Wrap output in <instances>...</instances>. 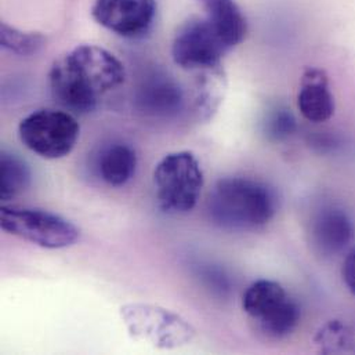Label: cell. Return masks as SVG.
I'll return each instance as SVG.
<instances>
[{
    "label": "cell",
    "mask_w": 355,
    "mask_h": 355,
    "mask_svg": "<svg viewBox=\"0 0 355 355\" xmlns=\"http://www.w3.org/2000/svg\"><path fill=\"white\" fill-rule=\"evenodd\" d=\"M125 65L111 51L96 44H80L55 60L49 86L55 103L71 114L93 112L101 98L123 85Z\"/></svg>",
    "instance_id": "1"
},
{
    "label": "cell",
    "mask_w": 355,
    "mask_h": 355,
    "mask_svg": "<svg viewBox=\"0 0 355 355\" xmlns=\"http://www.w3.org/2000/svg\"><path fill=\"white\" fill-rule=\"evenodd\" d=\"M277 213V198L261 181L248 178L218 180L207 199V214L220 228L249 231L266 225Z\"/></svg>",
    "instance_id": "2"
},
{
    "label": "cell",
    "mask_w": 355,
    "mask_h": 355,
    "mask_svg": "<svg viewBox=\"0 0 355 355\" xmlns=\"http://www.w3.org/2000/svg\"><path fill=\"white\" fill-rule=\"evenodd\" d=\"M154 184L159 209L168 214H184L196 206L205 178L196 157L180 151L168 154L157 165Z\"/></svg>",
    "instance_id": "3"
},
{
    "label": "cell",
    "mask_w": 355,
    "mask_h": 355,
    "mask_svg": "<svg viewBox=\"0 0 355 355\" xmlns=\"http://www.w3.org/2000/svg\"><path fill=\"white\" fill-rule=\"evenodd\" d=\"M242 309L267 338L289 336L300 322V307L281 284L270 279L253 282L242 297Z\"/></svg>",
    "instance_id": "4"
},
{
    "label": "cell",
    "mask_w": 355,
    "mask_h": 355,
    "mask_svg": "<svg viewBox=\"0 0 355 355\" xmlns=\"http://www.w3.org/2000/svg\"><path fill=\"white\" fill-rule=\"evenodd\" d=\"M0 227L10 235L44 249H65L79 239V230L69 220L36 207L6 206L0 209Z\"/></svg>",
    "instance_id": "5"
},
{
    "label": "cell",
    "mask_w": 355,
    "mask_h": 355,
    "mask_svg": "<svg viewBox=\"0 0 355 355\" xmlns=\"http://www.w3.org/2000/svg\"><path fill=\"white\" fill-rule=\"evenodd\" d=\"M18 135L22 144L36 155L61 159L73 151L80 126L68 111L37 110L21 121Z\"/></svg>",
    "instance_id": "6"
},
{
    "label": "cell",
    "mask_w": 355,
    "mask_h": 355,
    "mask_svg": "<svg viewBox=\"0 0 355 355\" xmlns=\"http://www.w3.org/2000/svg\"><path fill=\"white\" fill-rule=\"evenodd\" d=\"M121 318L135 340L157 349H178L189 343L195 334L184 318L159 306L126 304L121 309Z\"/></svg>",
    "instance_id": "7"
},
{
    "label": "cell",
    "mask_w": 355,
    "mask_h": 355,
    "mask_svg": "<svg viewBox=\"0 0 355 355\" xmlns=\"http://www.w3.org/2000/svg\"><path fill=\"white\" fill-rule=\"evenodd\" d=\"M231 50L206 18H191L184 22L173 39L172 57L184 69H216Z\"/></svg>",
    "instance_id": "8"
},
{
    "label": "cell",
    "mask_w": 355,
    "mask_h": 355,
    "mask_svg": "<svg viewBox=\"0 0 355 355\" xmlns=\"http://www.w3.org/2000/svg\"><path fill=\"white\" fill-rule=\"evenodd\" d=\"M92 15L105 29L123 36L146 35L157 15V0H96Z\"/></svg>",
    "instance_id": "9"
},
{
    "label": "cell",
    "mask_w": 355,
    "mask_h": 355,
    "mask_svg": "<svg viewBox=\"0 0 355 355\" xmlns=\"http://www.w3.org/2000/svg\"><path fill=\"white\" fill-rule=\"evenodd\" d=\"M353 220L342 207L324 206L311 221V238L317 249L327 256L343 252L354 238Z\"/></svg>",
    "instance_id": "10"
},
{
    "label": "cell",
    "mask_w": 355,
    "mask_h": 355,
    "mask_svg": "<svg viewBox=\"0 0 355 355\" xmlns=\"http://www.w3.org/2000/svg\"><path fill=\"white\" fill-rule=\"evenodd\" d=\"M297 107L300 114L313 123H322L334 116L335 98L324 71L310 68L303 73L297 94Z\"/></svg>",
    "instance_id": "11"
},
{
    "label": "cell",
    "mask_w": 355,
    "mask_h": 355,
    "mask_svg": "<svg viewBox=\"0 0 355 355\" xmlns=\"http://www.w3.org/2000/svg\"><path fill=\"white\" fill-rule=\"evenodd\" d=\"M206 21L214 28L225 46L232 50L246 36L248 24L235 0H198Z\"/></svg>",
    "instance_id": "12"
},
{
    "label": "cell",
    "mask_w": 355,
    "mask_h": 355,
    "mask_svg": "<svg viewBox=\"0 0 355 355\" xmlns=\"http://www.w3.org/2000/svg\"><path fill=\"white\" fill-rule=\"evenodd\" d=\"M141 111L169 116L178 114L182 105V92L173 80L166 76H153V79L143 83L137 96Z\"/></svg>",
    "instance_id": "13"
},
{
    "label": "cell",
    "mask_w": 355,
    "mask_h": 355,
    "mask_svg": "<svg viewBox=\"0 0 355 355\" xmlns=\"http://www.w3.org/2000/svg\"><path fill=\"white\" fill-rule=\"evenodd\" d=\"M136 151L125 143H116L107 147L98 161L101 178L111 187H123L136 173Z\"/></svg>",
    "instance_id": "14"
},
{
    "label": "cell",
    "mask_w": 355,
    "mask_h": 355,
    "mask_svg": "<svg viewBox=\"0 0 355 355\" xmlns=\"http://www.w3.org/2000/svg\"><path fill=\"white\" fill-rule=\"evenodd\" d=\"M0 196L1 200H10L21 195L31 184V171L28 165L15 154L1 153L0 158Z\"/></svg>",
    "instance_id": "15"
},
{
    "label": "cell",
    "mask_w": 355,
    "mask_h": 355,
    "mask_svg": "<svg viewBox=\"0 0 355 355\" xmlns=\"http://www.w3.org/2000/svg\"><path fill=\"white\" fill-rule=\"evenodd\" d=\"M0 42L3 49L14 54L32 55L40 51L46 43V37L37 32H22L7 24H1Z\"/></svg>",
    "instance_id": "16"
},
{
    "label": "cell",
    "mask_w": 355,
    "mask_h": 355,
    "mask_svg": "<svg viewBox=\"0 0 355 355\" xmlns=\"http://www.w3.org/2000/svg\"><path fill=\"white\" fill-rule=\"evenodd\" d=\"M296 129V121L291 110L278 108L268 115L266 122V133L271 140H282L289 137Z\"/></svg>",
    "instance_id": "17"
},
{
    "label": "cell",
    "mask_w": 355,
    "mask_h": 355,
    "mask_svg": "<svg viewBox=\"0 0 355 355\" xmlns=\"http://www.w3.org/2000/svg\"><path fill=\"white\" fill-rule=\"evenodd\" d=\"M342 275H343V281H345L346 286L355 296V249H353L347 254V257L343 263Z\"/></svg>",
    "instance_id": "18"
}]
</instances>
